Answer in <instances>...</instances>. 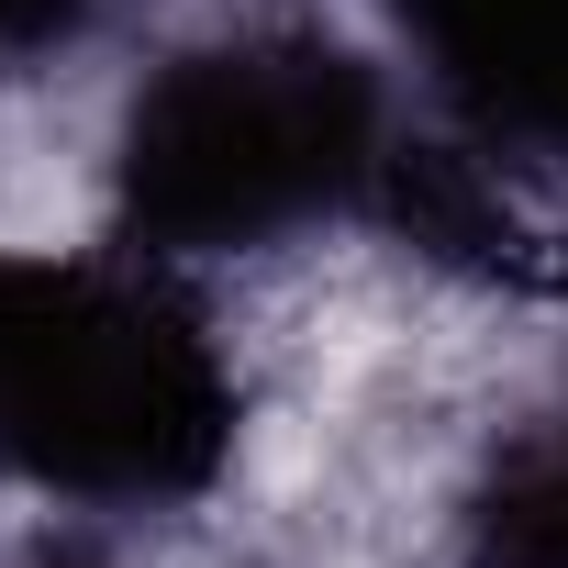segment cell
Masks as SVG:
<instances>
[{
    "label": "cell",
    "mask_w": 568,
    "mask_h": 568,
    "mask_svg": "<svg viewBox=\"0 0 568 568\" xmlns=\"http://www.w3.org/2000/svg\"><path fill=\"white\" fill-rule=\"evenodd\" d=\"M379 57L490 179H568V0H368Z\"/></svg>",
    "instance_id": "3957f363"
},
{
    "label": "cell",
    "mask_w": 568,
    "mask_h": 568,
    "mask_svg": "<svg viewBox=\"0 0 568 568\" xmlns=\"http://www.w3.org/2000/svg\"><path fill=\"white\" fill-rule=\"evenodd\" d=\"M390 223L513 256V179L424 123L390 57L324 23H212L168 45L112 123V234L168 267H234Z\"/></svg>",
    "instance_id": "6da1fadb"
},
{
    "label": "cell",
    "mask_w": 568,
    "mask_h": 568,
    "mask_svg": "<svg viewBox=\"0 0 568 568\" xmlns=\"http://www.w3.org/2000/svg\"><path fill=\"white\" fill-rule=\"evenodd\" d=\"M123 0H0V79H34V68H68Z\"/></svg>",
    "instance_id": "5b68a950"
},
{
    "label": "cell",
    "mask_w": 568,
    "mask_h": 568,
    "mask_svg": "<svg viewBox=\"0 0 568 568\" xmlns=\"http://www.w3.org/2000/svg\"><path fill=\"white\" fill-rule=\"evenodd\" d=\"M457 546L468 568H568V402L501 424L457 501Z\"/></svg>",
    "instance_id": "277c9868"
},
{
    "label": "cell",
    "mask_w": 568,
    "mask_h": 568,
    "mask_svg": "<svg viewBox=\"0 0 568 568\" xmlns=\"http://www.w3.org/2000/svg\"><path fill=\"white\" fill-rule=\"evenodd\" d=\"M234 346L145 245H0V490L45 513H179L234 468Z\"/></svg>",
    "instance_id": "7a4b0ae2"
}]
</instances>
